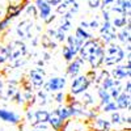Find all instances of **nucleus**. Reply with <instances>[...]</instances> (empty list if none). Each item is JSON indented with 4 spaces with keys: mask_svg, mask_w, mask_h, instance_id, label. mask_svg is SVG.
Returning <instances> with one entry per match:
<instances>
[{
    "mask_svg": "<svg viewBox=\"0 0 131 131\" xmlns=\"http://www.w3.org/2000/svg\"><path fill=\"white\" fill-rule=\"evenodd\" d=\"M125 59H126V51L119 43L112 42L104 46V59H102L104 67H113L115 64L122 63Z\"/></svg>",
    "mask_w": 131,
    "mask_h": 131,
    "instance_id": "1",
    "label": "nucleus"
},
{
    "mask_svg": "<svg viewBox=\"0 0 131 131\" xmlns=\"http://www.w3.org/2000/svg\"><path fill=\"white\" fill-rule=\"evenodd\" d=\"M7 50H8V62L13 63L21 58H26L28 55V46L25 41L21 39H15L10 41L7 45Z\"/></svg>",
    "mask_w": 131,
    "mask_h": 131,
    "instance_id": "2",
    "label": "nucleus"
},
{
    "mask_svg": "<svg viewBox=\"0 0 131 131\" xmlns=\"http://www.w3.org/2000/svg\"><path fill=\"white\" fill-rule=\"evenodd\" d=\"M104 43L100 41V38H92V39H88V41H85L83 42V45L79 50V54L78 55L86 63V60H88L92 55H94V54H97L98 51H101L104 50Z\"/></svg>",
    "mask_w": 131,
    "mask_h": 131,
    "instance_id": "3",
    "label": "nucleus"
},
{
    "mask_svg": "<svg viewBox=\"0 0 131 131\" xmlns=\"http://www.w3.org/2000/svg\"><path fill=\"white\" fill-rule=\"evenodd\" d=\"M126 58H127L126 64H122V63L115 64L109 71L110 76L117 81H125V80L130 79V76H131V54L130 52H127Z\"/></svg>",
    "mask_w": 131,
    "mask_h": 131,
    "instance_id": "4",
    "label": "nucleus"
},
{
    "mask_svg": "<svg viewBox=\"0 0 131 131\" xmlns=\"http://www.w3.org/2000/svg\"><path fill=\"white\" fill-rule=\"evenodd\" d=\"M91 85H92V84L89 83V80H88V78L85 76V73H84V75L80 73V75L76 76V78L72 79V81H71V84H70V92H68V94H71V96H73V97L80 96L81 93H84V92L88 91Z\"/></svg>",
    "mask_w": 131,
    "mask_h": 131,
    "instance_id": "5",
    "label": "nucleus"
},
{
    "mask_svg": "<svg viewBox=\"0 0 131 131\" xmlns=\"http://www.w3.org/2000/svg\"><path fill=\"white\" fill-rule=\"evenodd\" d=\"M98 31H100L98 38L104 45H109V43L117 41V29L112 25L110 21H104L98 28Z\"/></svg>",
    "mask_w": 131,
    "mask_h": 131,
    "instance_id": "6",
    "label": "nucleus"
},
{
    "mask_svg": "<svg viewBox=\"0 0 131 131\" xmlns=\"http://www.w3.org/2000/svg\"><path fill=\"white\" fill-rule=\"evenodd\" d=\"M26 79L31 84L33 89H36V91L42 89L43 84H45V81H46V72H45V70H43V67H38L37 66V67L31 68L29 71Z\"/></svg>",
    "mask_w": 131,
    "mask_h": 131,
    "instance_id": "7",
    "label": "nucleus"
},
{
    "mask_svg": "<svg viewBox=\"0 0 131 131\" xmlns=\"http://www.w3.org/2000/svg\"><path fill=\"white\" fill-rule=\"evenodd\" d=\"M66 86H67V79L64 76H54V78H50L45 81L42 88L47 93H57L64 91Z\"/></svg>",
    "mask_w": 131,
    "mask_h": 131,
    "instance_id": "8",
    "label": "nucleus"
},
{
    "mask_svg": "<svg viewBox=\"0 0 131 131\" xmlns=\"http://www.w3.org/2000/svg\"><path fill=\"white\" fill-rule=\"evenodd\" d=\"M34 23L29 18L23 20L21 23H18V25L16 26V34L21 41H26L34 37Z\"/></svg>",
    "mask_w": 131,
    "mask_h": 131,
    "instance_id": "9",
    "label": "nucleus"
},
{
    "mask_svg": "<svg viewBox=\"0 0 131 131\" xmlns=\"http://www.w3.org/2000/svg\"><path fill=\"white\" fill-rule=\"evenodd\" d=\"M0 121L13 126H18L21 123V115L15 110H10L7 107H0Z\"/></svg>",
    "mask_w": 131,
    "mask_h": 131,
    "instance_id": "10",
    "label": "nucleus"
},
{
    "mask_svg": "<svg viewBox=\"0 0 131 131\" xmlns=\"http://www.w3.org/2000/svg\"><path fill=\"white\" fill-rule=\"evenodd\" d=\"M84 64H85V62H84L79 55L75 57V58L68 63L67 70H66V73H67V76H70L71 79H73V78H76L78 75L81 73V70H83V67H84Z\"/></svg>",
    "mask_w": 131,
    "mask_h": 131,
    "instance_id": "11",
    "label": "nucleus"
},
{
    "mask_svg": "<svg viewBox=\"0 0 131 131\" xmlns=\"http://www.w3.org/2000/svg\"><path fill=\"white\" fill-rule=\"evenodd\" d=\"M88 126L93 131H112V125L109 122V119H106L101 115H97L92 121H89Z\"/></svg>",
    "mask_w": 131,
    "mask_h": 131,
    "instance_id": "12",
    "label": "nucleus"
},
{
    "mask_svg": "<svg viewBox=\"0 0 131 131\" xmlns=\"http://www.w3.org/2000/svg\"><path fill=\"white\" fill-rule=\"evenodd\" d=\"M117 41L125 46L131 45V23L130 21L126 24L125 28L117 30Z\"/></svg>",
    "mask_w": 131,
    "mask_h": 131,
    "instance_id": "13",
    "label": "nucleus"
},
{
    "mask_svg": "<svg viewBox=\"0 0 131 131\" xmlns=\"http://www.w3.org/2000/svg\"><path fill=\"white\" fill-rule=\"evenodd\" d=\"M118 110H122V112H130L131 110V94L121 92L119 96L114 100Z\"/></svg>",
    "mask_w": 131,
    "mask_h": 131,
    "instance_id": "14",
    "label": "nucleus"
},
{
    "mask_svg": "<svg viewBox=\"0 0 131 131\" xmlns=\"http://www.w3.org/2000/svg\"><path fill=\"white\" fill-rule=\"evenodd\" d=\"M34 5L37 7V10H38V17L42 21H45L52 13V7L46 2V0H36Z\"/></svg>",
    "mask_w": 131,
    "mask_h": 131,
    "instance_id": "15",
    "label": "nucleus"
},
{
    "mask_svg": "<svg viewBox=\"0 0 131 131\" xmlns=\"http://www.w3.org/2000/svg\"><path fill=\"white\" fill-rule=\"evenodd\" d=\"M89 126L88 123L81 122L80 119H76V121H66L64 126L62 127L60 131H88Z\"/></svg>",
    "mask_w": 131,
    "mask_h": 131,
    "instance_id": "16",
    "label": "nucleus"
},
{
    "mask_svg": "<svg viewBox=\"0 0 131 131\" xmlns=\"http://www.w3.org/2000/svg\"><path fill=\"white\" fill-rule=\"evenodd\" d=\"M64 121L58 115L57 110L52 109V112H50V115H49V121H47V125L50 128H52L54 131H60L62 127L64 126Z\"/></svg>",
    "mask_w": 131,
    "mask_h": 131,
    "instance_id": "17",
    "label": "nucleus"
},
{
    "mask_svg": "<svg viewBox=\"0 0 131 131\" xmlns=\"http://www.w3.org/2000/svg\"><path fill=\"white\" fill-rule=\"evenodd\" d=\"M64 45H67L70 47V50L75 54L76 57H78V54H79V50L83 45V41L78 39L73 34H70V36H66V41H64Z\"/></svg>",
    "mask_w": 131,
    "mask_h": 131,
    "instance_id": "18",
    "label": "nucleus"
},
{
    "mask_svg": "<svg viewBox=\"0 0 131 131\" xmlns=\"http://www.w3.org/2000/svg\"><path fill=\"white\" fill-rule=\"evenodd\" d=\"M34 94H36V102L41 107L46 106L47 104H50L52 101V96H50L51 93H47L46 91H43V89H38L37 93H34Z\"/></svg>",
    "mask_w": 131,
    "mask_h": 131,
    "instance_id": "19",
    "label": "nucleus"
},
{
    "mask_svg": "<svg viewBox=\"0 0 131 131\" xmlns=\"http://www.w3.org/2000/svg\"><path fill=\"white\" fill-rule=\"evenodd\" d=\"M79 101L85 106V107H88V109H92V107H96V100H94V96L91 93V92H84L80 94V98H79Z\"/></svg>",
    "mask_w": 131,
    "mask_h": 131,
    "instance_id": "20",
    "label": "nucleus"
},
{
    "mask_svg": "<svg viewBox=\"0 0 131 131\" xmlns=\"http://www.w3.org/2000/svg\"><path fill=\"white\" fill-rule=\"evenodd\" d=\"M49 115H50V112L45 107H38L34 110V118H36V123L39 122V123H47L49 121Z\"/></svg>",
    "mask_w": 131,
    "mask_h": 131,
    "instance_id": "21",
    "label": "nucleus"
},
{
    "mask_svg": "<svg viewBox=\"0 0 131 131\" xmlns=\"http://www.w3.org/2000/svg\"><path fill=\"white\" fill-rule=\"evenodd\" d=\"M97 96H98V100H100L98 101V107H101L102 105L112 101V97L109 94V91L101 88V86H97Z\"/></svg>",
    "mask_w": 131,
    "mask_h": 131,
    "instance_id": "22",
    "label": "nucleus"
},
{
    "mask_svg": "<svg viewBox=\"0 0 131 131\" xmlns=\"http://www.w3.org/2000/svg\"><path fill=\"white\" fill-rule=\"evenodd\" d=\"M78 39H80V41H83V42H85V41H88V39H92V38H94L93 37V34L91 31H88V30H85V29H83V28H80V26H78L75 29V34H73Z\"/></svg>",
    "mask_w": 131,
    "mask_h": 131,
    "instance_id": "23",
    "label": "nucleus"
},
{
    "mask_svg": "<svg viewBox=\"0 0 131 131\" xmlns=\"http://www.w3.org/2000/svg\"><path fill=\"white\" fill-rule=\"evenodd\" d=\"M130 21V18H127V17H125V16H122V15H119V16H115V17H113L112 20H110V23H112V25L118 30V29H122V28H125L126 26V24Z\"/></svg>",
    "mask_w": 131,
    "mask_h": 131,
    "instance_id": "24",
    "label": "nucleus"
},
{
    "mask_svg": "<svg viewBox=\"0 0 131 131\" xmlns=\"http://www.w3.org/2000/svg\"><path fill=\"white\" fill-rule=\"evenodd\" d=\"M41 45L43 49H46V50H55L57 46H58V43L55 41H52L50 37H47L46 34H43L41 37Z\"/></svg>",
    "mask_w": 131,
    "mask_h": 131,
    "instance_id": "25",
    "label": "nucleus"
},
{
    "mask_svg": "<svg viewBox=\"0 0 131 131\" xmlns=\"http://www.w3.org/2000/svg\"><path fill=\"white\" fill-rule=\"evenodd\" d=\"M109 122H110L112 127H118V126H121L123 125L122 123V113L121 112H112L110 113V119H109Z\"/></svg>",
    "mask_w": 131,
    "mask_h": 131,
    "instance_id": "26",
    "label": "nucleus"
},
{
    "mask_svg": "<svg viewBox=\"0 0 131 131\" xmlns=\"http://www.w3.org/2000/svg\"><path fill=\"white\" fill-rule=\"evenodd\" d=\"M55 110L58 113V115L63 119V121H68V119H71V115H70V110H68V107L66 104L63 105H58V107H55Z\"/></svg>",
    "mask_w": 131,
    "mask_h": 131,
    "instance_id": "27",
    "label": "nucleus"
},
{
    "mask_svg": "<svg viewBox=\"0 0 131 131\" xmlns=\"http://www.w3.org/2000/svg\"><path fill=\"white\" fill-rule=\"evenodd\" d=\"M122 83H123V81H117V80H115V84L112 86L110 89H109V94H110V97H112L113 101L119 96V93L122 92V88H123V84H122Z\"/></svg>",
    "mask_w": 131,
    "mask_h": 131,
    "instance_id": "28",
    "label": "nucleus"
},
{
    "mask_svg": "<svg viewBox=\"0 0 131 131\" xmlns=\"http://www.w3.org/2000/svg\"><path fill=\"white\" fill-rule=\"evenodd\" d=\"M101 113H104V114H110L112 112H115V110H118V107H117V105H115V102L112 100L110 102H107V104H105V105H102L101 107Z\"/></svg>",
    "mask_w": 131,
    "mask_h": 131,
    "instance_id": "29",
    "label": "nucleus"
},
{
    "mask_svg": "<svg viewBox=\"0 0 131 131\" xmlns=\"http://www.w3.org/2000/svg\"><path fill=\"white\" fill-rule=\"evenodd\" d=\"M114 84H115V80L112 78L110 75H107L106 78H104V79H102V81L100 83V85H98V86H101V88H104V89L109 91V89H110Z\"/></svg>",
    "mask_w": 131,
    "mask_h": 131,
    "instance_id": "30",
    "label": "nucleus"
},
{
    "mask_svg": "<svg viewBox=\"0 0 131 131\" xmlns=\"http://www.w3.org/2000/svg\"><path fill=\"white\" fill-rule=\"evenodd\" d=\"M51 94H52V101L57 102L58 105H63L66 102L67 94L64 93V91H60V92H57V93H51Z\"/></svg>",
    "mask_w": 131,
    "mask_h": 131,
    "instance_id": "31",
    "label": "nucleus"
},
{
    "mask_svg": "<svg viewBox=\"0 0 131 131\" xmlns=\"http://www.w3.org/2000/svg\"><path fill=\"white\" fill-rule=\"evenodd\" d=\"M57 28L60 29L64 33H68L72 29V21L71 20H63V18H60V23H59V25Z\"/></svg>",
    "mask_w": 131,
    "mask_h": 131,
    "instance_id": "32",
    "label": "nucleus"
},
{
    "mask_svg": "<svg viewBox=\"0 0 131 131\" xmlns=\"http://www.w3.org/2000/svg\"><path fill=\"white\" fill-rule=\"evenodd\" d=\"M62 55H63V58H64V60L66 62H67V63H70L76 55H75V54L70 50V47L67 46V45H64L63 46V49H62Z\"/></svg>",
    "mask_w": 131,
    "mask_h": 131,
    "instance_id": "33",
    "label": "nucleus"
},
{
    "mask_svg": "<svg viewBox=\"0 0 131 131\" xmlns=\"http://www.w3.org/2000/svg\"><path fill=\"white\" fill-rule=\"evenodd\" d=\"M8 62V50L5 45H0V66Z\"/></svg>",
    "mask_w": 131,
    "mask_h": 131,
    "instance_id": "34",
    "label": "nucleus"
},
{
    "mask_svg": "<svg viewBox=\"0 0 131 131\" xmlns=\"http://www.w3.org/2000/svg\"><path fill=\"white\" fill-rule=\"evenodd\" d=\"M25 13L28 15V16H30V17H37L38 16V10H37V7L34 5V4H31V3H29L26 7H25Z\"/></svg>",
    "mask_w": 131,
    "mask_h": 131,
    "instance_id": "35",
    "label": "nucleus"
},
{
    "mask_svg": "<svg viewBox=\"0 0 131 131\" xmlns=\"http://www.w3.org/2000/svg\"><path fill=\"white\" fill-rule=\"evenodd\" d=\"M10 101L16 102L17 105L25 106V98H24V96H23V92H21V91H17V92L15 93V96L12 97V100H10Z\"/></svg>",
    "mask_w": 131,
    "mask_h": 131,
    "instance_id": "36",
    "label": "nucleus"
},
{
    "mask_svg": "<svg viewBox=\"0 0 131 131\" xmlns=\"http://www.w3.org/2000/svg\"><path fill=\"white\" fill-rule=\"evenodd\" d=\"M25 119H26V122L33 126L36 123V118H34V110H31L30 107H26V113H25Z\"/></svg>",
    "mask_w": 131,
    "mask_h": 131,
    "instance_id": "37",
    "label": "nucleus"
},
{
    "mask_svg": "<svg viewBox=\"0 0 131 131\" xmlns=\"http://www.w3.org/2000/svg\"><path fill=\"white\" fill-rule=\"evenodd\" d=\"M10 23H12V20L8 18L7 16H4L2 20H0V33H4L10 26Z\"/></svg>",
    "mask_w": 131,
    "mask_h": 131,
    "instance_id": "38",
    "label": "nucleus"
},
{
    "mask_svg": "<svg viewBox=\"0 0 131 131\" xmlns=\"http://www.w3.org/2000/svg\"><path fill=\"white\" fill-rule=\"evenodd\" d=\"M100 20H98V17H94V18H92L91 21H88V26H89V29L91 30H98V28H100Z\"/></svg>",
    "mask_w": 131,
    "mask_h": 131,
    "instance_id": "39",
    "label": "nucleus"
},
{
    "mask_svg": "<svg viewBox=\"0 0 131 131\" xmlns=\"http://www.w3.org/2000/svg\"><path fill=\"white\" fill-rule=\"evenodd\" d=\"M66 36H67V33H64V31H62L60 29H58V30H57V34H55V42H57V43H64Z\"/></svg>",
    "mask_w": 131,
    "mask_h": 131,
    "instance_id": "40",
    "label": "nucleus"
},
{
    "mask_svg": "<svg viewBox=\"0 0 131 131\" xmlns=\"http://www.w3.org/2000/svg\"><path fill=\"white\" fill-rule=\"evenodd\" d=\"M101 16H102V20H104V21H110V20H112L110 10H109V8H105V9L101 10Z\"/></svg>",
    "mask_w": 131,
    "mask_h": 131,
    "instance_id": "41",
    "label": "nucleus"
},
{
    "mask_svg": "<svg viewBox=\"0 0 131 131\" xmlns=\"http://www.w3.org/2000/svg\"><path fill=\"white\" fill-rule=\"evenodd\" d=\"M88 5L91 9H97L101 5V0H88Z\"/></svg>",
    "mask_w": 131,
    "mask_h": 131,
    "instance_id": "42",
    "label": "nucleus"
},
{
    "mask_svg": "<svg viewBox=\"0 0 131 131\" xmlns=\"http://www.w3.org/2000/svg\"><path fill=\"white\" fill-rule=\"evenodd\" d=\"M126 83L123 84V88H122V92H125V93H131V81H130V79H127V80H125Z\"/></svg>",
    "mask_w": 131,
    "mask_h": 131,
    "instance_id": "43",
    "label": "nucleus"
},
{
    "mask_svg": "<svg viewBox=\"0 0 131 131\" xmlns=\"http://www.w3.org/2000/svg\"><path fill=\"white\" fill-rule=\"evenodd\" d=\"M55 18H57V16L51 13V15H50V16H49V17H47V18H46L45 21H43V23H45L46 25H50V24L52 23V21H54V20H55Z\"/></svg>",
    "mask_w": 131,
    "mask_h": 131,
    "instance_id": "44",
    "label": "nucleus"
},
{
    "mask_svg": "<svg viewBox=\"0 0 131 131\" xmlns=\"http://www.w3.org/2000/svg\"><path fill=\"white\" fill-rule=\"evenodd\" d=\"M62 18H63V20H71V21H72L73 15H72L71 12H66V13H63V15H62Z\"/></svg>",
    "mask_w": 131,
    "mask_h": 131,
    "instance_id": "45",
    "label": "nucleus"
},
{
    "mask_svg": "<svg viewBox=\"0 0 131 131\" xmlns=\"http://www.w3.org/2000/svg\"><path fill=\"white\" fill-rule=\"evenodd\" d=\"M46 2H47V3H49L51 7H57V5H58L60 2H62V0H46Z\"/></svg>",
    "mask_w": 131,
    "mask_h": 131,
    "instance_id": "46",
    "label": "nucleus"
},
{
    "mask_svg": "<svg viewBox=\"0 0 131 131\" xmlns=\"http://www.w3.org/2000/svg\"><path fill=\"white\" fill-rule=\"evenodd\" d=\"M80 28H83V29H85V30H88V29H89L88 21H81V23H80Z\"/></svg>",
    "mask_w": 131,
    "mask_h": 131,
    "instance_id": "47",
    "label": "nucleus"
},
{
    "mask_svg": "<svg viewBox=\"0 0 131 131\" xmlns=\"http://www.w3.org/2000/svg\"><path fill=\"white\" fill-rule=\"evenodd\" d=\"M43 62H49L50 60V54L49 52H43Z\"/></svg>",
    "mask_w": 131,
    "mask_h": 131,
    "instance_id": "48",
    "label": "nucleus"
},
{
    "mask_svg": "<svg viewBox=\"0 0 131 131\" xmlns=\"http://www.w3.org/2000/svg\"><path fill=\"white\" fill-rule=\"evenodd\" d=\"M31 131H38V130H36V128H33V130H31Z\"/></svg>",
    "mask_w": 131,
    "mask_h": 131,
    "instance_id": "49",
    "label": "nucleus"
}]
</instances>
